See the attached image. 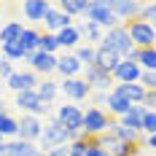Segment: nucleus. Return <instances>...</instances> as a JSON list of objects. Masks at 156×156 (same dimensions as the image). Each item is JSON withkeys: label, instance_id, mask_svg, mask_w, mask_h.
I'll return each mask as SVG.
<instances>
[{"label": "nucleus", "instance_id": "obj_1", "mask_svg": "<svg viewBox=\"0 0 156 156\" xmlns=\"http://www.w3.org/2000/svg\"><path fill=\"white\" fill-rule=\"evenodd\" d=\"M83 22H92V24H97L100 30H113V27H119V19L113 16V11H110L108 0H89L86 3V11H83V16H81Z\"/></svg>", "mask_w": 156, "mask_h": 156}, {"label": "nucleus", "instance_id": "obj_2", "mask_svg": "<svg viewBox=\"0 0 156 156\" xmlns=\"http://www.w3.org/2000/svg\"><path fill=\"white\" fill-rule=\"evenodd\" d=\"M100 46L108 48V51H113V54H119L121 59H129V54L135 51V46H132V41H129V32H126L124 24L108 30L105 35H102V43H100Z\"/></svg>", "mask_w": 156, "mask_h": 156}, {"label": "nucleus", "instance_id": "obj_3", "mask_svg": "<svg viewBox=\"0 0 156 156\" xmlns=\"http://www.w3.org/2000/svg\"><path fill=\"white\" fill-rule=\"evenodd\" d=\"M54 119L70 132V140H78L81 137V129H83V108H78V105H57Z\"/></svg>", "mask_w": 156, "mask_h": 156}, {"label": "nucleus", "instance_id": "obj_4", "mask_svg": "<svg viewBox=\"0 0 156 156\" xmlns=\"http://www.w3.org/2000/svg\"><path fill=\"white\" fill-rule=\"evenodd\" d=\"M67 143H70V132H67V129L51 116L46 124H43V132H41L38 148H41V151H51V148H57V145H67Z\"/></svg>", "mask_w": 156, "mask_h": 156}, {"label": "nucleus", "instance_id": "obj_5", "mask_svg": "<svg viewBox=\"0 0 156 156\" xmlns=\"http://www.w3.org/2000/svg\"><path fill=\"white\" fill-rule=\"evenodd\" d=\"M124 27L129 32V41H132L135 48H156V30L148 22H143L140 16L132 19V22H126Z\"/></svg>", "mask_w": 156, "mask_h": 156}, {"label": "nucleus", "instance_id": "obj_6", "mask_svg": "<svg viewBox=\"0 0 156 156\" xmlns=\"http://www.w3.org/2000/svg\"><path fill=\"white\" fill-rule=\"evenodd\" d=\"M110 119L105 110H100V108H89L83 110V129H81V135L83 137H100V135H105L110 129Z\"/></svg>", "mask_w": 156, "mask_h": 156}, {"label": "nucleus", "instance_id": "obj_7", "mask_svg": "<svg viewBox=\"0 0 156 156\" xmlns=\"http://www.w3.org/2000/svg\"><path fill=\"white\" fill-rule=\"evenodd\" d=\"M57 86H59V94L67 97L70 102H83V100L92 97L89 83H86L81 76H78V78H62V81H57Z\"/></svg>", "mask_w": 156, "mask_h": 156}, {"label": "nucleus", "instance_id": "obj_8", "mask_svg": "<svg viewBox=\"0 0 156 156\" xmlns=\"http://www.w3.org/2000/svg\"><path fill=\"white\" fill-rule=\"evenodd\" d=\"M14 105L19 110H24V113H30V116H48L51 113V105H46L41 97H38V92L32 89V92H19L16 94V100H14Z\"/></svg>", "mask_w": 156, "mask_h": 156}, {"label": "nucleus", "instance_id": "obj_9", "mask_svg": "<svg viewBox=\"0 0 156 156\" xmlns=\"http://www.w3.org/2000/svg\"><path fill=\"white\" fill-rule=\"evenodd\" d=\"M81 78H83V81L89 83V89H92V92H102V94H108V92H113V86H116L113 76L102 73V70H100V67H94V65L83 67Z\"/></svg>", "mask_w": 156, "mask_h": 156}, {"label": "nucleus", "instance_id": "obj_10", "mask_svg": "<svg viewBox=\"0 0 156 156\" xmlns=\"http://www.w3.org/2000/svg\"><path fill=\"white\" fill-rule=\"evenodd\" d=\"M24 62L30 65V70L35 76H43V78H51L54 70H57V57H54V54H46V51H35V54H30Z\"/></svg>", "mask_w": 156, "mask_h": 156}, {"label": "nucleus", "instance_id": "obj_11", "mask_svg": "<svg viewBox=\"0 0 156 156\" xmlns=\"http://www.w3.org/2000/svg\"><path fill=\"white\" fill-rule=\"evenodd\" d=\"M108 5L113 11V16L119 19V24H126V22L137 19L143 11V3H137V0H110Z\"/></svg>", "mask_w": 156, "mask_h": 156}, {"label": "nucleus", "instance_id": "obj_12", "mask_svg": "<svg viewBox=\"0 0 156 156\" xmlns=\"http://www.w3.org/2000/svg\"><path fill=\"white\" fill-rule=\"evenodd\" d=\"M38 83H41V76H35L32 70H14V76L5 81V86H8L14 94H19V92H32Z\"/></svg>", "mask_w": 156, "mask_h": 156}, {"label": "nucleus", "instance_id": "obj_13", "mask_svg": "<svg viewBox=\"0 0 156 156\" xmlns=\"http://www.w3.org/2000/svg\"><path fill=\"white\" fill-rule=\"evenodd\" d=\"M41 132H43V121H41L38 116L22 113V119H19V140H27V143H35V145H38Z\"/></svg>", "mask_w": 156, "mask_h": 156}, {"label": "nucleus", "instance_id": "obj_14", "mask_svg": "<svg viewBox=\"0 0 156 156\" xmlns=\"http://www.w3.org/2000/svg\"><path fill=\"white\" fill-rule=\"evenodd\" d=\"M51 8H54V5H51L48 0H24V3H22V14H24V19L30 22V27L41 24Z\"/></svg>", "mask_w": 156, "mask_h": 156}, {"label": "nucleus", "instance_id": "obj_15", "mask_svg": "<svg viewBox=\"0 0 156 156\" xmlns=\"http://www.w3.org/2000/svg\"><path fill=\"white\" fill-rule=\"evenodd\" d=\"M54 73L59 78H78L83 73V65L73 57V51H62V54H57V70Z\"/></svg>", "mask_w": 156, "mask_h": 156}, {"label": "nucleus", "instance_id": "obj_16", "mask_svg": "<svg viewBox=\"0 0 156 156\" xmlns=\"http://www.w3.org/2000/svg\"><path fill=\"white\" fill-rule=\"evenodd\" d=\"M140 76H143V70L135 59H121L116 73H113V81L116 83H140Z\"/></svg>", "mask_w": 156, "mask_h": 156}, {"label": "nucleus", "instance_id": "obj_17", "mask_svg": "<svg viewBox=\"0 0 156 156\" xmlns=\"http://www.w3.org/2000/svg\"><path fill=\"white\" fill-rule=\"evenodd\" d=\"M73 24H76V22H73L67 14H62V11L54 5V8L46 14V19H43V32H51V35H57V32L67 30V27H73Z\"/></svg>", "mask_w": 156, "mask_h": 156}, {"label": "nucleus", "instance_id": "obj_18", "mask_svg": "<svg viewBox=\"0 0 156 156\" xmlns=\"http://www.w3.org/2000/svg\"><path fill=\"white\" fill-rule=\"evenodd\" d=\"M119 62H121V57H119V54H113V51H108V48L97 46V54H94V67H100L102 73L113 76V73H116V67H119Z\"/></svg>", "mask_w": 156, "mask_h": 156}, {"label": "nucleus", "instance_id": "obj_19", "mask_svg": "<svg viewBox=\"0 0 156 156\" xmlns=\"http://www.w3.org/2000/svg\"><path fill=\"white\" fill-rule=\"evenodd\" d=\"M57 43H59V54H62V51H73V48H78L81 43H83L78 24H73V27H67V30H62V32H57Z\"/></svg>", "mask_w": 156, "mask_h": 156}, {"label": "nucleus", "instance_id": "obj_20", "mask_svg": "<svg viewBox=\"0 0 156 156\" xmlns=\"http://www.w3.org/2000/svg\"><path fill=\"white\" fill-rule=\"evenodd\" d=\"M113 92L121 94L126 102H132V105H143V100H145V89L140 83H116Z\"/></svg>", "mask_w": 156, "mask_h": 156}, {"label": "nucleus", "instance_id": "obj_21", "mask_svg": "<svg viewBox=\"0 0 156 156\" xmlns=\"http://www.w3.org/2000/svg\"><path fill=\"white\" fill-rule=\"evenodd\" d=\"M132 110V102H126L121 94L116 92H108V102H105V113H108L110 119H121L124 113Z\"/></svg>", "mask_w": 156, "mask_h": 156}, {"label": "nucleus", "instance_id": "obj_22", "mask_svg": "<svg viewBox=\"0 0 156 156\" xmlns=\"http://www.w3.org/2000/svg\"><path fill=\"white\" fill-rule=\"evenodd\" d=\"M143 116H145V108H143V105H132V110L124 113V116L119 119V124L126 126V129H132V132H140V135H143Z\"/></svg>", "mask_w": 156, "mask_h": 156}, {"label": "nucleus", "instance_id": "obj_23", "mask_svg": "<svg viewBox=\"0 0 156 156\" xmlns=\"http://www.w3.org/2000/svg\"><path fill=\"white\" fill-rule=\"evenodd\" d=\"M27 24H22L19 19H11V22H5L3 27H0V46H5V43H14L22 38V32H24Z\"/></svg>", "mask_w": 156, "mask_h": 156}, {"label": "nucleus", "instance_id": "obj_24", "mask_svg": "<svg viewBox=\"0 0 156 156\" xmlns=\"http://www.w3.org/2000/svg\"><path fill=\"white\" fill-rule=\"evenodd\" d=\"M41 151L35 143H27V140H11V143H5V156H35Z\"/></svg>", "mask_w": 156, "mask_h": 156}, {"label": "nucleus", "instance_id": "obj_25", "mask_svg": "<svg viewBox=\"0 0 156 156\" xmlns=\"http://www.w3.org/2000/svg\"><path fill=\"white\" fill-rule=\"evenodd\" d=\"M108 135H113L119 143H143L140 137V132H132V129H126V126L119 124V119H113L110 121V129H108Z\"/></svg>", "mask_w": 156, "mask_h": 156}, {"label": "nucleus", "instance_id": "obj_26", "mask_svg": "<svg viewBox=\"0 0 156 156\" xmlns=\"http://www.w3.org/2000/svg\"><path fill=\"white\" fill-rule=\"evenodd\" d=\"M78 30H81V38H86V41H83L86 46H94V48H97L100 43H102L105 30H100L97 24H92V22H81V24H78Z\"/></svg>", "mask_w": 156, "mask_h": 156}, {"label": "nucleus", "instance_id": "obj_27", "mask_svg": "<svg viewBox=\"0 0 156 156\" xmlns=\"http://www.w3.org/2000/svg\"><path fill=\"white\" fill-rule=\"evenodd\" d=\"M35 92H38V97H41L46 105H51V102L57 100V94H59V86H57V81H51V78H41V83L35 86Z\"/></svg>", "mask_w": 156, "mask_h": 156}, {"label": "nucleus", "instance_id": "obj_28", "mask_svg": "<svg viewBox=\"0 0 156 156\" xmlns=\"http://www.w3.org/2000/svg\"><path fill=\"white\" fill-rule=\"evenodd\" d=\"M22 46H24V51H27V57L30 54H35L38 51V43H41V30L38 27H24V32H22Z\"/></svg>", "mask_w": 156, "mask_h": 156}, {"label": "nucleus", "instance_id": "obj_29", "mask_svg": "<svg viewBox=\"0 0 156 156\" xmlns=\"http://www.w3.org/2000/svg\"><path fill=\"white\" fill-rule=\"evenodd\" d=\"M0 135H3V140L5 137H19V119H14L11 113H5V116H0Z\"/></svg>", "mask_w": 156, "mask_h": 156}, {"label": "nucleus", "instance_id": "obj_30", "mask_svg": "<svg viewBox=\"0 0 156 156\" xmlns=\"http://www.w3.org/2000/svg\"><path fill=\"white\" fill-rule=\"evenodd\" d=\"M62 14H67L70 19H76V16H83L86 11V0H59V5H57Z\"/></svg>", "mask_w": 156, "mask_h": 156}, {"label": "nucleus", "instance_id": "obj_31", "mask_svg": "<svg viewBox=\"0 0 156 156\" xmlns=\"http://www.w3.org/2000/svg\"><path fill=\"white\" fill-rule=\"evenodd\" d=\"M0 51H3V57L11 59V62H22V59H27V51H24V46H22V41L5 43V46H0Z\"/></svg>", "mask_w": 156, "mask_h": 156}, {"label": "nucleus", "instance_id": "obj_32", "mask_svg": "<svg viewBox=\"0 0 156 156\" xmlns=\"http://www.w3.org/2000/svg\"><path fill=\"white\" fill-rule=\"evenodd\" d=\"M94 54H97V48H94V46H86V43H81L78 48H73V57H76L83 67L94 65Z\"/></svg>", "mask_w": 156, "mask_h": 156}, {"label": "nucleus", "instance_id": "obj_33", "mask_svg": "<svg viewBox=\"0 0 156 156\" xmlns=\"http://www.w3.org/2000/svg\"><path fill=\"white\" fill-rule=\"evenodd\" d=\"M38 51H46V54H59V43H57V35L51 32H41V43H38Z\"/></svg>", "mask_w": 156, "mask_h": 156}, {"label": "nucleus", "instance_id": "obj_34", "mask_svg": "<svg viewBox=\"0 0 156 156\" xmlns=\"http://www.w3.org/2000/svg\"><path fill=\"white\" fill-rule=\"evenodd\" d=\"M89 140L92 137H78V140H70L67 143V156H86V151H89Z\"/></svg>", "mask_w": 156, "mask_h": 156}, {"label": "nucleus", "instance_id": "obj_35", "mask_svg": "<svg viewBox=\"0 0 156 156\" xmlns=\"http://www.w3.org/2000/svg\"><path fill=\"white\" fill-rule=\"evenodd\" d=\"M140 19H143V22H148V24L156 30V3H143Z\"/></svg>", "mask_w": 156, "mask_h": 156}, {"label": "nucleus", "instance_id": "obj_36", "mask_svg": "<svg viewBox=\"0 0 156 156\" xmlns=\"http://www.w3.org/2000/svg\"><path fill=\"white\" fill-rule=\"evenodd\" d=\"M143 132H145V137L156 135V113L154 110H145V116H143Z\"/></svg>", "mask_w": 156, "mask_h": 156}, {"label": "nucleus", "instance_id": "obj_37", "mask_svg": "<svg viewBox=\"0 0 156 156\" xmlns=\"http://www.w3.org/2000/svg\"><path fill=\"white\" fill-rule=\"evenodd\" d=\"M11 76H14V62L5 59V57H0V81H8Z\"/></svg>", "mask_w": 156, "mask_h": 156}, {"label": "nucleus", "instance_id": "obj_38", "mask_svg": "<svg viewBox=\"0 0 156 156\" xmlns=\"http://www.w3.org/2000/svg\"><path fill=\"white\" fill-rule=\"evenodd\" d=\"M105 102H108V94H102V92H92V97H89V105H92V108L105 110Z\"/></svg>", "mask_w": 156, "mask_h": 156}, {"label": "nucleus", "instance_id": "obj_39", "mask_svg": "<svg viewBox=\"0 0 156 156\" xmlns=\"http://www.w3.org/2000/svg\"><path fill=\"white\" fill-rule=\"evenodd\" d=\"M143 108H145V110H154V113H156V92H145Z\"/></svg>", "mask_w": 156, "mask_h": 156}, {"label": "nucleus", "instance_id": "obj_40", "mask_svg": "<svg viewBox=\"0 0 156 156\" xmlns=\"http://www.w3.org/2000/svg\"><path fill=\"white\" fill-rule=\"evenodd\" d=\"M86 156H108V154H105V148H100L94 140H89V151H86Z\"/></svg>", "mask_w": 156, "mask_h": 156}, {"label": "nucleus", "instance_id": "obj_41", "mask_svg": "<svg viewBox=\"0 0 156 156\" xmlns=\"http://www.w3.org/2000/svg\"><path fill=\"white\" fill-rule=\"evenodd\" d=\"M48 156H67V145H57V148H51V151H43Z\"/></svg>", "mask_w": 156, "mask_h": 156}, {"label": "nucleus", "instance_id": "obj_42", "mask_svg": "<svg viewBox=\"0 0 156 156\" xmlns=\"http://www.w3.org/2000/svg\"><path fill=\"white\" fill-rule=\"evenodd\" d=\"M143 148H151L156 154V135H151V137H143Z\"/></svg>", "mask_w": 156, "mask_h": 156}, {"label": "nucleus", "instance_id": "obj_43", "mask_svg": "<svg viewBox=\"0 0 156 156\" xmlns=\"http://www.w3.org/2000/svg\"><path fill=\"white\" fill-rule=\"evenodd\" d=\"M5 113H8V110H5V102L0 100V116H5Z\"/></svg>", "mask_w": 156, "mask_h": 156}, {"label": "nucleus", "instance_id": "obj_44", "mask_svg": "<svg viewBox=\"0 0 156 156\" xmlns=\"http://www.w3.org/2000/svg\"><path fill=\"white\" fill-rule=\"evenodd\" d=\"M35 156H48V154H43V151H38V154H35Z\"/></svg>", "mask_w": 156, "mask_h": 156}, {"label": "nucleus", "instance_id": "obj_45", "mask_svg": "<svg viewBox=\"0 0 156 156\" xmlns=\"http://www.w3.org/2000/svg\"><path fill=\"white\" fill-rule=\"evenodd\" d=\"M3 143H5V140H3V135H0V145H3Z\"/></svg>", "mask_w": 156, "mask_h": 156}]
</instances>
